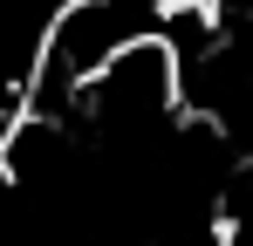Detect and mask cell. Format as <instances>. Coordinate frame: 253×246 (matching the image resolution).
I'll list each match as a JSON object with an SVG mask.
<instances>
[{"label":"cell","instance_id":"1","mask_svg":"<svg viewBox=\"0 0 253 246\" xmlns=\"http://www.w3.org/2000/svg\"><path fill=\"white\" fill-rule=\"evenodd\" d=\"M171 21H178L171 0H62L42 21L35 76H28V110L69 117L83 103V89L110 62H124L130 48H144V41H165Z\"/></svg>","mask_w":253,"mask_h":246},{"label":"cell","instance_id":"2","mask_svg":"<svg viewBox=\"0 0 253 246\" xmlns=\"http://www.w3.org/2000/svg\"><path fill=\"white\" fill-rule=\"evenodd\" d=\"M219 246H253V171H240V185L219 199Z\"/></svg>","mask_w":253,"mask_h":246}]
</instances>
